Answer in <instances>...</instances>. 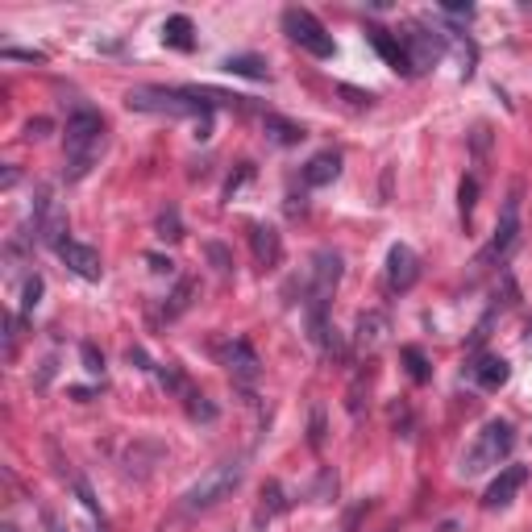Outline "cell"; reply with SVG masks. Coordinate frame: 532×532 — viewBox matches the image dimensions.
<instances>
[{"label": "cell", "mask_w": 532, "mask_h": 532, "mask_svg": "<svg viewBox=\"0 0 532 532\" xmlns=\"http://www.w3.org/2000/svg\"><path fill=\"white\" fill-rule=\"evenodd\" d=\"M100 150H104V117L84 104L67 117V179H84Z\"/></svg>", "instance_id": "obj_1"}, {"label": "cell", "mask_w": 532, "mask_h": 532, "mask_svg": "<svg viewBox=\"0 0 532 532\" xmlns=\"http://www.w3.org/2000/svg\"><path fill=\"white\" fill-rule=\"evenodd\" d=\"M133 113H154V117H208V100L196 96V87H130L125 96Z\"/></svg>", "instance_id": "obj_2"}, {"label": "cell", "mask_w": 532, "mask_h": 532, "mask_svg": "<svg viewBox=\"0 0 532 532\" xmlns=\"http://www.w3.org/2000/svg\"><path fill=\"white\" fill-rule=\"evenodd\" d=\"M241 474H246V466H241L238 457H233V462H217V466L204 470V474H200L196 482L184 491V511H208V508H217L221 500H229V495L238 491Z\"/></svg>", "instance_id": "obj_3"}, {"label": "cell", "mask_w": 532, "mask_h": 532, "mask_svg": "<svg viewBox=\"0 0 532 532\" xmlns=\"http://www.w3.org/2000/svg\"><path fill=\"white\" fill-rule=\"evenodd\" d=\"M511 449H516V428L508 420H487L482 433L474 437V446L462 457V474L470 478V474H482V470L500 466V462H508Z\"/></svg>", "instance_id": "obj_4"}, {"label": "cell", "mask_w": 532, "mask_h": 532, "mask_svg": "<svg viewBox=\"0 0 532 532\" xmlns=\"http://www.w3.org/2000/svg\"><path fill=\"white\" fill-rule=\"evenodd\" d=\"M400 42H403V50H408V63H412L416 76H420V71H433V67L446 59V50H449L446 33L433 30V25H424V22H408V25H403Z\"/></svg>", "instance_id": "obj_5"}, {"label": "cell", "mask_w": 532, "mask_h": 532, "mask_svg": "<svg viewBox=\"0 0 532 532\" xmlns=\"http://www.w3.org/2000/svg\"><path fill=\"white\" fill-rule=\"evenodd\" d=\"M283 33H287L300 50H308V55H316V59H333L337 55L333 33L316 22L308 9H295V5L292 9H283Z\"/></svg>", "instance_id": "obj_6"}, {"label": "cell", "mask_w": 532, "mask_h": 532, "mask_svg": "<svg viewBox=\"0 0 532 532\" xmlns=\"http://www.w3.org/2000/svg\"><path fill=\"white\" fill-rule=\"evenodd\" d=\"M217 354H221L225 370H229V374H233L238 383H254V379H258L262 362H258V354H254V346L246 341V337H229V341H221Z\"/></svg>", "instance_id": "obj_7"}, {"label": "cell", "mask_w": 532, "mask_h": 532, "mask_svg": "<svg viewBox=\"0 0 532 532\" xmlns=\"http://www.w3.org/2000/svg\"><path fill=\"white\" fill-rule=\"evenodd\" d=\"M516 238H520V187L508 196V204H503V212H500V225H495V238H491V246H487V254L482 258H508V250L516 246Z\"/></svg>", "instance_id": "obj_8"}, {"label": "cell", "mask_w": 532, "mask_h": 532, "mask_svg": "<svg viewBox=\"0 0 532 532\" xmlns=\"http://www.w3.org/2000/svg\"><path fill=\"white\" fill-rule=\"evenodd\" d=\"M416 279H420V258H416L412 246L395 241L387 250V283H392V292H412Z\"/></svg>", "instance_id": "obj_9"}, {"label": "cell", "mask_w": 532, "mask_h": 532, "mask_svg": "<svg viewBox=\"0 0 532 532\" xmlns=\"http://www.w3.org/2000/svg\"><path fill=\"white\" fill-rule=\"evenodd\" d=\"M524 478H528V470H524V466H503L500 474L491 478V487L482 491V508H487V511H503L511 500H516V495H520Z\"/></svg>", "instance_id": "obj_10"}, {"label": "cell", "mask_w": 532, "mask_h": 532, "mask_svg": "<svg viewBox=\"0 0 532 532\" xmlns=\"http://www.w3.org/2000/svg\"><path fill=\"white\" fill-rule=\"evenodd\" d=\"M59 258H63L67 271L79 275V279H87V283L104 279V262H100V254L92 250V246H84V241H63V246H59Z\"/></svg>", "instance_id": "obj_11"}, {"label": "cell", "mask_w": 532, "mask_h": 532, "mask_svg": "<svg viewBox=\"0 0 532 532\" xmlns=\"http://www.w3.org/2000/svg\"><path fill=\"white\" fill-rule=\"evenodd\" d=\"M366 42L379 50L383 63L392 67V71H400V76H416L412 63H408V50H403V42H400V33L383 30V25H366Z\"/></svg>", "instance_id": "obj_12"}, {"label": "cell", "mask_w": 532, "mask_h": 532, "mask_svg": "<svg viewBox=\"0 0 532 532\" xmlns=\"http://www.w3.org/2000/svg\"><path fill=\"white\" fill-rule=\"evenodd\" d=\"M250 246H254V258H258L262 271H275L283 262V238L275 225H250Z\"/></svg>", "instance_id": "obj_13"}, {"label": "cell", "mask_w": 532, "mask_h": 532, "mask_svg": "<svg viewBox=\"0 0 532 532\" xmlns=\"http://www.w3.org/2000/svg\"><path fill=\"white\" fill-rule=\"evenodd\" d=\"M337 175H341V154H337V150H320V154H312V158H308L304 184L308 187H329Z\"/></svg>", "instance_id": "obj_14"}, {"label": "cell", "mask_w": 532, "mask_h": 532, "mask_svg": "<svg viewBox=\"0 0 532 532\" xmlns=\"http://www.w3.org/2000/svg\"><path fill=\"white\" fill-rule=\"evenodd\" d=\"M387 316L383 312H362L358 316V329H354V341H358V349H379L383 346V337H387Z\"/></svg>", "instance_id": "obj_15"}, {"label": "cell", "mask_w": 532, "mask_h": 532, "mask_svg": "<svg viewBox=\"0 0 532 532\" xmlns=\"http://www.w3.org/2000/svg\"><path fill=\"white\" fill-rule=\"evenodd\" d=\"M163 42L171 46V50H192V46H196V25H192V17H184V13L167 17L163 22Z\"/></svg>", "instance_id": "obj_16"}, {"label": "cell", "mask_w": 532, "mask_h": 532, "mask_svg": "<svg viewBox=\"0 0 532 532\" xmlns=\"http://www.w3.org/2000/svg\"><path fill=\"white\" fill-rule=\"evenodd\" d=\"M262 130H266V138H271L275 146H300V141L308 138L304 125H295V121H283V117H275V113H266V117H262Z\"/></svg>", "instance_id": "obj_17"}, {"label": "cell", "mask_w": 532, "mask_h": 532, "mask_svg": "<svg viewBox=\"0 0 532 532\" xmlns=\"http://www.w3.org/2000/svg\"><path fill=\"white\" fill-rule=\"evenodd\" d=\"M508 379H511V366L503 358H478L474 362V383L482 392H500Z\"/></svg>", "instance_id": "obj_18"}, {"label": "cell", "mask_w": 532, "mask_h": 532, "mask_svg": "<svg viewBox=\"0 0 532 532\" xmlns=\"http://www.w3.org/2000/svg\"><path fill=\"white\" fill-rule=\"evenodd\" d=\"M221 67L229 76H241V79H266V63L258 55H229Z\"/></svg>", "instance_id": "obj_19"}, {"label": "cell", "mask_w": 532, "mask_h": 532, "mask_svg": "<svg viewBox=\"0 0 532 532\" xmlns=\"http://www.w3.org/2000/svg\"><path fill=\"white\" fill-rule=\"evenodd\" d=\"M283 508H287V500H283V487H279V482H266V487H262L258 520H271V516H279Z\"/></svg>", "instance_id": "obj_20"}, {"label": "cell", "mask_w": 532, "mask_h": 532, "mask_svg": "<svg viewBox=\"0 0 532 532\" xmlns=\"http://www.w3.org/2000/svg\"><path fill=\"white\" fill-rule=\"evenodd\" d=\"M400 358L408 362V374H412L416 383H428V358H424L420 349H416V346H403V349H400Z\"/></svg>", "instance_id": "obj_21"}, {"label": "cell", "mask_w": 532, "mask_h": 532, "mask_svg": "<svg viewBox=\"0 0 532 532\" xmlns=\"http://www.w3.org/2000/svg\"><path fill=\"white\" fill-rule=\"evenodd\" d=\"M474 200H478V179H462V187H457V208H462V221L470 225V217H474Z\"/></svg>", "instance_id": "obj_22"}, {"label": "cell", "mask_w": 532, "mask_h": 532, "mask_svg": "<svg viewBox=\"0 0 532 532\" xmlns=\"http://www.w3.org/2000/svg\"><path fill=\"white\" fill-rule=\"evenodd\" d=\"M42 292H46L42 275H30V279H25V292H22V308H25V312H33V308L42 304Z\"/></svg>", "instance_id": "obj_23"}, {"label": "cell", "mask_w": 532, "mask_h": 532, "mask_svg": "<svg viewBox=\"0 0 532 532\" xmlns=\"http://www.w3.org/2000/svg\"><path fill=\"white\" fill-rule=\"evenodd\" d=\"M158 238H163V241H179V238H184V225H179V212H175V208H167L163 217H158Z\"/></svg>", "instance_id": "obj_24"}, {"label": "cell", "mask_w": 532, "mask_h": 532, "mask_svg": "<svg viewBox=\"0 0 532 532\" xmlns=\"http://www.w3.org/2000/svg\"><path fill=\"white\" fill-rule=\"evenodd\" d=\"M308 446H312V449L325 446V408H320V403H312V428H308Z\"/></svg>", "instance_id": "obj_25"}, {"label": "cell", "mask_w": 532, "mask_h": 532, "mask_svg": "<svg viewBox=\"0 0 532 532\" xmlns=\"http://www.w3.org/2000/svg\"><path fill=\"white\" fill-rule=\"evenodd\" d=\"M79 358H84L87 374H104V358H100V349L92 346V341H84V346H79Z\"/></svg>", "instance_id": "obj_26"}, {"label": "cell", "mask_w": 532, "mask_h": 532, "mask_svg": "<svg viewBox=\"0 0 532 532\" xmlns=\"http://www.w3.org/2000/svg\"><path fill=\"white\" fill-rule=\"evenodd\" d=\"M187 412L196 416V420H212V416H217V408H212L204 395H187Z\"/></svg>", "instance_id": "obj_27"}, {"label": "cell", "mask_w": 532, "mask_h": 532, "mask_svg": "<svg viewBox=\"0 0 532 532\" xmlns=\"http://www.w3.org/2000/svg\"><path fill=\"white\" fill-rule=\"evenodd\" d=\"M337 92H341V96H346L354 109H370V104H374V96H370V92H358V87H349V84H341Z\"/></svg>", "instance_id": "obj_28"}, {"label": "cell", "mask_w": 532, "mask_h": 532, "mask_svg": "<svg viewBox=\"0 0 532 532\" xmlns=\"http://www.w3.org/2000/svg\"><path fill=\"white\" fill-rule=\"evenodd\" d=\"M187 295H192V283H179V287H175V295H171V308H167V316H179L187 308Z\"/></svg>", "instance_id": "obj_29"}, {"label": "cell", "mask_w": 532, "mask_h": 532, "mask_svg": "<svg viewBox=\"0 0 532 532\" xmlns=\"http://www.w3.org/2000/svg\"><path fill=\"white\" fill-rule=\"evenodd\" d=\"M250 175H254V167H250V163H241V171H238V175H233V179H229V184H225V200H233V196H238V187L246 184Z\"/></svg>", "instance_id": "obj_30"}, {"label": "cell", "mask_w": 532, "mask_h": 532, "mask_svg": "<svg viewBox=\"0 0 532 532\" xmlns=\"http://www.w3.org/2000/svg\"><path fill=\"white\" fill-rule=\"evenodd\" d=\"M204 250H208V258L217 262V271H229V266H233V258H229V250H225V246H217V241H208Z\"/></svg>", "instance_id": "obj_31"}, {"label": "cell", "mask_w": 532, "mask_h": 532, "mask_svg": "<svg viewBox=\"0 0 532 532\" xmlns=\"http://www.w3.org/2000/svg\"><path fill=\"white\" fill-rule=\"evenodd\" d=\"M146 262H150V271H154V275H167V279L175 275V262L163 258V254H146Z\"/></svg>", "instance_id": "obj_32"}, {"label": "cell", "mask_w": 532, "mask_h": 532, "mask_svg": "<svg viewBox=\"0 0 532 532\" xmlns=\"http://www.w3.org/2000/svg\"><path fill=\"white\" fill-rule=\"evenodd\" d=\"M5 59H22V63H46L42 50H13V46L5 50Z\"/></svg>", "instance_id": "obj_33"}, {"label": "cell", "mask_w": 532, "mask_h": 532, "mask_svg": "<svg viewBox=\"0 0 532 532\" xmlns=\"http://www.w3.org/2000/svg\"><path fill=\"white\" fill-rule=\"evenodd\" d=\"M441 9H446L449 17H466V22L474 17V5H457V0H449V5H441Z\"/></svg>", "instance_id": "obj_34"}, {"label": "cell", "mask_w": 532, "mask_h": 532, "mask_svg": "<svg viewBox=\"0 0 532 532\" xmlns=\"http://www.w3.org/2000/svg\"><path fill=\"white\" fill-rule=\"evenodd\" d=\"M46 130H50V121H42V117H38V121H30V125H25V133H30V138H42Z\"/></svg>", "instance_id": "obj_35"}, {"label": "cell", "mask_w": 532, "mask_h": 532, "mask_svg": "<svg viewBox=\"0 0 532 532\" xmlns=\"http://www.w3.org/2000/svg\"><path fill=\"white\" fill-rule=\"evenodd\" d=\"M46 528H50V532H67V528H63V524H59V520H55V516H46Z\"/></svg>", "instance_id": "obj_36"}, {"label": "cell", "mask_w": 532, "mask_h": 532, "mask_svg": "<svg viewBox=\"0 0 532 532\" xmlns=\"http://www.w3.org/2000/svg\"><path fill=\"white\" fill-rule=\"evenodd\" d=\"M5 532H17V528H13V524H5Z\"/></svg>", "instance_id": "obj_37"}]
</instances>
